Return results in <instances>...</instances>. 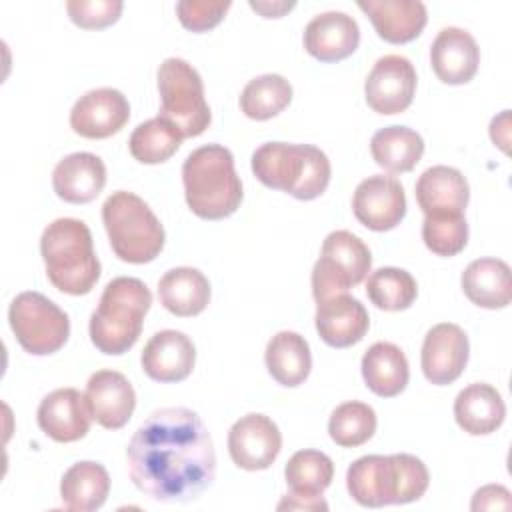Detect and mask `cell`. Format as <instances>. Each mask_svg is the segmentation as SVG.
Instances as JSON below:
<instances>
[{"instance_id": "obj_13", "label": "cell", "mask_w": 512, "mask_h": 512, "mask_svg": "<svg viewBox=\"0 0 512 512\" xmlns=\"http://www.w3.org/2000/svg\"><path fill=\"white\" fill-rule=\"evenodd\" d=\"M352 210L356 220L368 230H392L406 216L404 188L394 176H368L354 190Z\"/></svg>"}, {"instance_id": "obj_27", "label": "cell", "mask_w": 512, "mask_h": 512, "mask_svg": "<svg viewBox=\"0 0 512 512\" xmlns=\"http://www.w3.org/2000/svg\"><path fill=\"white\" fill-rule=\"evenodd\" d=\"M158 298L174 316H196L210 302V282L198 268L178 266L158 280Z\"/></svg>"}, {"instance_id": "obj_39", "label": "cell", "mask_w": 512, "mask_h": 512, "mask_svg": "<svg viewBox=\"0 0 512 512\" xmlns=\"http://www.w3.org/2000/svg\"><path fill=\"white\" fill-rule=\"evenodd\" d=\"M230 6V0H180L176 4V14L186 30L206 32L220 24Z\"/></svg>"}, {"instance_id": "obj_38", "label": "cell", "mask_w": 512, "mask_h": 512, "mask_svg": "<svg viewBox=\"0 0 512 512\" xmlns=\"http://www.w3.org/2000/svg\"><path fill=\"white\" fill-rule=\"evenodd\" d=\"M120 0H68L66 10L70 20L84 30H98L114 24L122 14Z\"/></svg>"}, {"instance_id": "obj_4", "label": "cell", "mask_w": 512, "mask_h": 512, "mask_svg": "<svg viewBox=\"0 0 512 512\" xmlns=\"http://www.w3.org/2000/svg\"><path fill=\"white\" fill-rule=\"evenodd\" d=\"M40 254L52 286L64 294H88L100 278L90 228L78 218H58L40 238Z\"/></svg>"}, {"instance_id": "obj_5", "label": "cell", "mask_w": 512, "mask_h": 512, "mask_svg": "<svg viewBox=\"0 0 512 512\" xmlns=\"http://www.w3.org/2000/svg\"><path fill=\"white\" fill-rule=\"evenodd\" d=\"M254 176L298 200L318 198L330 182V160L312 144L266 142L252 154Z\"/></svg>"}, {"instance_id": "obj_35", "label": "cell", "mask_w": 512, "mask_h": 512, "mask_svg": "<svg viewBox=\"0 0 512 512\" xmlns=\"http://www.w3.org/2000/svg\"><path fill=\"white\" fill-rule=\"evenodd\" d=\"M366 294L376 308L396 312L412 306L418 296V286L410 272L394 266H384L368 276Z\"/></svg>"}, {"instance_id": "obj_2", "label": "cell", "mask_w": 512, "mask_h": 512, "mask_svg": "<svg viewBox=\"0 0 512 512\" xmlns=\"http://www.w3.org/2000/svg\"><path fill=\"white\" fill-rule=\"evenodd\" d=\"M430 476L426 464L412 454H368L346 472L350 496L366 508L408 504L424 496Z\"/></svg>"}, {"instance_id": "obj_25", "label": "cell", "mask_w": 512, "mask_h": 512, "mask_svg": "<svg viewBox=\"0 0 512 512\" xmlns=\"http://www.w3.org/2000/svg\"><path fill=\"white\" fill-rule=\"evenodd\" d=\"M416 200L424 214L460 212L470 200V188L464 174L452 166H432L416 182Z\"/></svg>"}, {"instance_id": "obj_1", "label": "cell", "mask_w": 512, "mask_h": 512, "mask_svg": "<svg viewBox=\"0 0 512 512\" xmlns=\"http://www.w3.org/2000/svg\"><path fill=\"white\" fill-rule=\"evenodd\" d=\"M134 486L158 502H192L216 476V452L202 418L184 406L158 408L126 448Z\"/></svg>"}, {"instance_id": "obj_17", "label": "cell", "mask_w": 512, "mask_h": 512, "mask_svg": "<svg viewBox=\"0 0 512 512\" xmlns=\"http://www.w3.org/2000/svg\"><path fill=\"white\" fill-rule=\"evenodd\" d=\"M86 402L92 418L108 428H122L134 414L136 392L128 378L116 370H98L86 382Z\"/></svg>"}, {"instance_id": "obj_29", "label": "cell", "mask_w": 512, "mask_h": 512, "mask_svg": "<svg viewBox=\"0 0 512 512\" xmlns=\"http://www.w3.org/2000/svg\"><path fill=\"white\" fill-rule=\"evenodd\" d=\"M264 360L270 376L286 388L300 386L312 368V354L306 338L292 330H282L268 340Z\"/></svg>"}, {"instance_id": "obj_23", "label": "cell", "mask_w": 512, "mask_h": 512, "mask_svg": "<svg viewBox=\"0 0 512 512\" xmlns=\"http://www.w3.org/2000/svg\"><path fill=\"white\" fill-rule=\"evenodd\" d=\"M358 8L372 20L378 36L390 44L414 40L428 22L420 0H360Z\"/></svg>"}, {"instance_id": "obj_28", "label": "cell", "mask_w": 512, "mask_h": 512, "mask_svg": "<svg viewBox=\"0 0 512 512\" xmlns=\"http://www.w3.org/2000/svg\"><path fill=\"white\" fill-rule=\"evenodd\" d=\"M362 378L380 398L398 396L410 378L404 352L392 342H374L362 356Z\"/></svg>"}, {"instance_id": "obj_24", "label": "cell", "mask_w": 512, "mask_h": 512, "mask_svg": "<svg viewBox=\"0 0 512 512\" xmlns=\"http://www.w3.org/2000/svg\"><path fill=\"white\" fill-rule=\"evenodd\" d=\"M506 416V406L500 392L486 384L474 382L458 392L454 400V418L458 426L472 436L496 432Z\"/></svg>"}, {"instance_id": "obj_8", "label": "cell", "mask_w": 512, "mask_h": 512, "mask_svg": "<svg viewBox=\"0 0 512 512\" xmlns=\"http://www.w3.org/2000/svg\"><path fill=\"white\" fill-rule=\"evenodd\" d=\"M160 118L180 130L184 138L200 136L212 122L198 70L182 58H166L158 68Z\"/></svg>"}, {"instance_id": "obj_34", "label": "cell", "mask_w": 512, "mask_h": 512, "mask_svg": "<svg viewBox=\"0 0 512 512\" xmlns=\"http://www.w3.org/2000/svg\"><path fill=\"white\" fill-rule=\"evenodd\" d=\"M334 476L332 460L320 450H298L284 468L290 492L302 496H322Z\"/></svg>"}, {"instance_id": "obj_30", "label": "cell", "mask_w": 512, "mask_h": 512, "mask_svg": "<svg viewBox=\"0 0 512 512\" xmlns=\"http://www.w3.org/2000/svg\"><path fill=\"white\" fill-rule=\"evenodd\" d=\"M110 492V476L106 468L92 460L72 464L60 480V498L68 510H98Z\"/></svg>"}, {"instance_id": "obj_31", "label": "cell", "mask_w": 512, "mask_h": 512, "mask_svg": "<svg viewBox=\"0 0 512 512\" xmlns=\"http://www.w3.org/2000/svg\"><path fill=\"white\" fill-rule=\"evenodd\" d=\"M374 162L394 174L410 172L424 154L422 136L408 126H386L370 140Z\"/></svg>"}, {"instance_id": "obj_22", "label": "cell", "mask_w": 512, "mask_h": 512, "mask_svg": "<svg viewBox=\"0 0 512 512\" xmlns=\"http://www.w3.org/2000/svg\"><path fill=\"white\" fill-rule=\"evenodd\" d=\"M106 184V166L92 152H74L64 156L54 172L52 186L58 198L70 204L92 202Z\"/></svg>"}, {"instance_id": "obj_16", "label": "cell", "mask_w": 512, "mask_h": 512, "mask_svg": "<svg viewBox=\"0 0 512 512\" xmlns=\"http://www.w3.org/2000/svg\"><path fill=\"white\" fill-rule=\"evenodd\" d=\"M36 420L46 436L66 444L84 438L94 418L84 394L76 388H58L42 398Z\"/></svg>"}, {"instance_id": "obj_33", "label": "cell", "mask_w": 512, "mask_h": 512, "mask_svg": "<svg viewBox=\"0 0 512 512\" xmlns=\"http://www.w3.org/2000/svg\"><path fill=\"white\" fill-rule=\"evenodd\" d=\"M292 100V86L280 74H262L252 78L240 96L242 112L252 120H270L278 116Z\"/></svg>"}, {"instance_id": "obj_3", "label": "cell", "mask_w": 512, "mask_h": 512, "mask_svg": "<svg viewBox=\"0 0 512 512\" xmlns=\"http://www.w3.org/2000/svg\"><path fill=\"white\" fill-rule=\"evenodd\" d=\"M182 182L186 204L198 218H228L242 202V182L226 146L206 144L190 152L182 164Z\"/></svg>"}, {"instance_id": "obj_9", "label": "cell", "mask_w": 512, "mask_h": 512, "mask_svg": "<svg viewBox=\"0 0 512 512\" xmlns=\"http://www.w3.org/2000/svg\"><path fill=\"white\" fill-rule=\"evenodd\" d=\"M370 266L372 254L356 234L348 230L330 232L312 268L314 300L320 302L334 294H346L368 276Z\"/></svg>"}, {"instance_id": "obj_26", "label": "cell", "mask_w": 512, "mask_h": 512, "mask_svg": "<svg viewBox=\"0 0 512 512\" xmlns=\"http://www.w3.org/2000/svg\"><path fill=\"white\" fill-rule=\"evenodd\" d=\"M460 282L466 298L480 308H506L512 300L510 266L504 260L478 258L466 266Z\"/></svg>"}, {"instance_id": "obj_15", "label": "cell", "mask_w": 512, "mask_h": 512, "mask_svg": "<svg viewBox=\"0 0 512 512\" xmlns=\"http://www.w3.org/2000/svg\"><path fill=\"white\" fill-rule=\"evenodd\" d=\"M128 118L130 104L116 88L90 90L70 110L72 130L90 140H102L120 132Z\"/></svg>"}, {"instance_id": "obj_14", "label": "cell", "mask_w": 512, "mask_h": 512, "mask_svg": "<svg viewBox=\"0 0 512 512\" xmlns=\"http://www.w3.org/2000/svg\"><path fill=\"white\" fill-rule=\"evenodd\" d=\"M470 344L466 332L452 322L432 326L422 344L420 364L428 382L436 386L452 384L468 364Z\"/></svg>"}, {"instance_id": "obj_20", "label": "cell", "mask_w": 512, "mask_h": 512, "mask_svg": "<svg viewBox=\"0 0 512 512\" xmlns=\"http://www.w3.org/2000/svg\"><path fill=\"white\" fill-rule=\"evenodd\" d=\"M360 28L346 12L316 14L304 28V48L320 62H340L356 52Z\"/></svg>"}, {"instance_id": "obj_21", "label": "cell", "mask_w": 512, "mask_h": 512, "mask_svg": "<svg viewBox=\"0 0 512 512\" xmlns=\"http://www.w3.org/2000/svg\"><path fill=\"white\" fill-rule=\"evenodd\" d=\"M432 70L444 84H466L480 64V48L474 36L462 28L448 26L438 32L430 46Z\"/></svg>"}, {"instance_id": "obj_37", "label": "cell", "mask_w": 512, "mask_h": 512, "mask_svg": "<svg viewBox=\"0 0 512 512\" xmlns=\"http://www.w3.org/2000/svg\"><path fill=\"white\" fill-rule=\"evenodd\" d=\"M422 240L438 256H456L468 242V224L460 212L424 214Z\"/></svg>"}, {"instance_id": "obj_12", "label": "cell", "mask_w": 512, "mask_h": 512, "mask_svg": "<svg viewBox=\"0 0 512 512\" xmlns=\"http://www.w3.org/2000/svg\"><path fill=\"white\" fill-rule=\"evenodd\" d=\"M282 450V434L276 422L264 414L250 412L236 420L228 432V452L242 470H266Z\"/></svg>"}, {"instance_id": "obj_32", "label": "cell", "mask_w": 512, "mask_h": 512, "mask_svg": "<svg viewBox=\"0 0 512 512\" xmlns=\"http://www.w3.org/2000/svg\"><path fill=\"white\" fill-rule=\"evenodd\" d=\"M182 134L168 120L156 116L134 128L128 140L130 154L142 164L166 162L182 144Z\"/></svg>"}, {"instance_id": "obj_6", "label": "cell", "mask_w": 512, "mask_h": 512, "mask_svg": "<svg viewBox=\"0 0 512 512\" xmlns=\"http://www.w3.org/2000/svg\"><path fill=\"white\" fill-rule=\"evenodd\" d=\"M152 304L148 286L130 276L110 280L90 316L92 344L110 356L128 352L140 338L142 322Z\"/></svg>"}, {"instance_id": "obj_7", "label": "cell", "mask_w": 512, "mask_h": 512, "mask_svg": "<svg viewBox=\"0 0 512 512\" xmlns=\"http://www.w3.org/2000/svg\"><path fill=\"white\" fill-rule=\"evenodd\" d=\"M102 222L114 254L124 262H152L164 248L166 234L160 220L134 192H112L102 204Z\"/></svg>"}, {"instance_id": "obj_10", "label": "cell", "mask_w": 512, "mask_h": 512, "mask_svg": "<svg viewBox=\"0 0 512 512\" xmlns=\"http://www.w3.org/2000/svg\"><path fill=\"white\" fill-rule=\"evenodd\" d=\"M8 320L18 344L34 356L58 352L70 336L68 314L40 292H20L8 308Z\"/></svg>"}, {"instance_id": "obj_40", "label": "cell", "mask_w": 512, "mask_h": 512, "mask_svg": "<svg viewBox=\"0 0 512 512\" xmlns=\"http://www.w3.org/2000/svg\"><path fill=\"white\" fill-rule=\"evenodd\" d=\"M470 508L472 510H510L512 498L508 488L500 484H488L474 492Z\"/></svg>"}, {"instance_id": "obj_11", "label": "cell", "mask_w": 512, "mask_h": 512, "mask_svg": "<svg viewBox=\"0 0 512 512\" xmlns=\"http://www.w3.org/2000/svg\"><path fill=\"white\" fill-rule=\"evenodd\" d=\"M416 80V70L406 56L386 54L376 60L364 82L366 102L378 114L404 112L414 100Z\"/></svg>"}, {"instance_id": "obj_42", "label": "cell", "mask_w": 512, "mask_h": 512, "mask_svg": "<svg viewBox=\"0 0 512 512\" xmlns=\"http://www.w3.org/2000/svg\"><path fill=\"white\" fill-rule=\"evenodd\" d=\"M250 8L260 12L264 18H280L286 10L294 8V2H250Z\"/></svg>"}, {"instance_id": "obj_19", "label": "cell", "mask_w": 512, "mask_h": 512, "mask_svg": "<svg viewBox=\"0 0 512 512\" xmlns=\"http://www.w3.org/2000/svg\"><path fill=\"white\" fill-rule=\"evenodd\" d=\"M314 320L320 338L332 348L358 344L370 326L364 304L350 294H334L316 302Z\"/></svg>"}, {"instance_id": "obj_41", "label": "cell", "mask_w": 512, "mask_h": 512, "mask_svg": "<svg viewBox=\"0 0 512 512\" xmlns=\"http://www.w3.org/2000/svg\"><path fill=\"white\" fill-rule=\"evenodd\" d=\"M278 510H326L328 504L322 500V496H302V494H286L278 506Z\"/></svg>"}, {"instance_id": "obj_18", "label": "cell", "mask_w": 512, "mask_h": 512, "mask_svg": "<svg viewBox=\"0 0 512 512\" xmlns=\"http://www.w3.org/2000/svg\"><path fill=\"white\" fill-rule=\"evenodd\" d=\"M142 370L156 382H182L190 376L196 362L192 340L180 330H160L144 346Z\"/></svg>"}, {"instance_id": "obj_36", "label": "cell", "mask_w": 512, "mask_h": 512, "mask_svg": "<svg viewBox=\"0 0 512 512\" xmlns=\"http://www.w3.org/2000/svg\"><path fill=\"white\" fill-rule=\"evenodd\" d=\"M376 424L378 420L372 406L350 400L332 410L328 420V434L338 446L356 448L374 436Z\"/></svg>"}]
</instances>
